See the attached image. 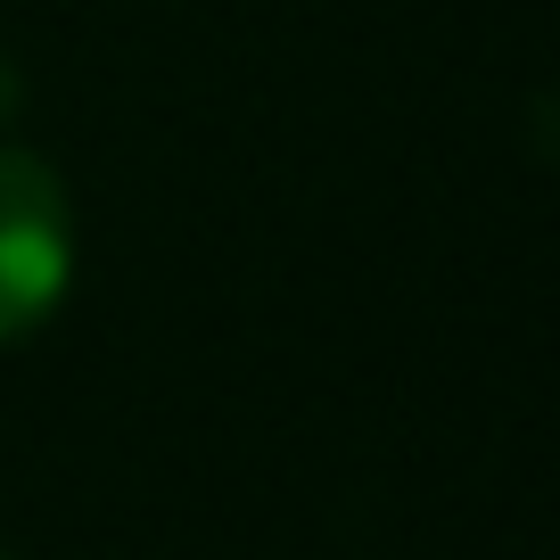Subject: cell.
<instances>
[{"mask_svg": "<svg viewBox=\"0 0 560 560\" xmlns=\"http://www.w3.org/2000/svg\"><path fill=\"white\" fill-rule=\"evenodd\" d=\"M0 560H9V552H0Z\"/></svg>", "mask_w": 560, "mask_h": 560, "instance_id": "3957f363", "label": "cell"}, {"mask_svg": "<svg viewBox=\"0 0 560 560\" xmlns=\"http://www.w3.org/2000/svg\"><path fill=\"white\" fill-rule=\"evenodd\" d=\"M74 280V207L50 158L0 149V347L34 338L67 305Z\"/></svg>", "mask_w": 560, "mask_h": 560, "instance_id": "6da1fadb", "label": "cell"}, {"mask_svg": "<svg viewBox=\"0 0 560 560\" xmlns=\"http://www.w3.org/2000/svg\"><path fill=\"white\" fill-rule=\"evenodd\" d=\"M18 100H25V74H18V58L0 50V124L18 116Z\"/></svg>", "mask_w": 560, "mask_h": 560, "instance_id": "7a4b0ae2", "label": "cell"}]
</instances>
